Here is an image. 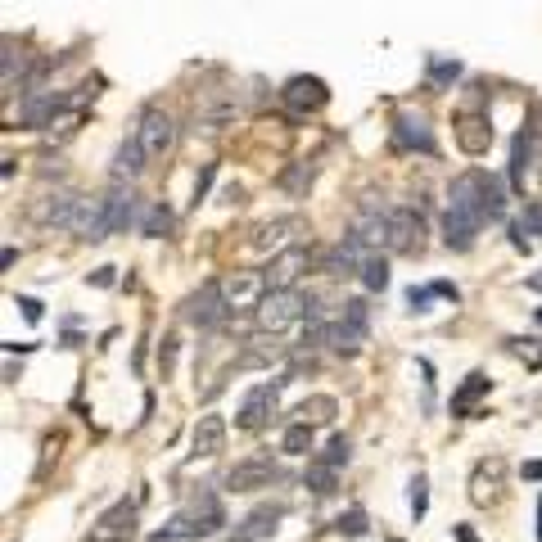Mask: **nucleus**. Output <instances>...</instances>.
I'll return each instance as SVG.
<instances>
[{"mask_svg":"<svg viewBox=\"0 0 542 542\" xmlns=\"http://www.w3.org/2000/svg\"><path fill=\"white\" fill-rule=\"evenodd\" d=\"M221 524H226V510H221L217 492H208V488H199V492L190 497V506H185L181 515H172V519H167V528H172L181 542L208 537V533H217Z\"/></svg>","mask_w":542,"mask_h":542,"instance_id":"nucleus-1","label":"nucleus"},{"mask_svg":"<svg viewBox=\"0 0 542 542\" xmlns=\"http://www.w3.org/2000/svg\"><path fill=\"white\" fill-rule=\"evenodd\" d=\"M308 308H312V294H303V290H271L253 317H257V330H262V335H281V330H285L290 321H299Z\"/></svg>","mask_w":542,"mask_h":542,"instance_id":"nucleus-2","label":"nucleus"},{"mask_svg":"<svg viewBox=\"0 0 542 542\" xmlns=\"http://www.w3.org/2000/svg\"><path fill=\"white\" fill-rule=\"evenodd\" d=\"M221 285V299H226V308L230 312H257L262 308V299H266V271H230L226 281H217Z\"/></svg>","mask_w":542,"mask_h":542,"instance_id":"nucleus-3","label":"nucleus"},{"mask_svg":"<svg viewBox=\"0 0 542 542\" xmlns=\"http://www.w3.org/2000/svg\"><path fill=\"white\" fill-rule=\"evenodd\" d=\"M136 140H140L145 158L158 163V158L172 154V145H176V122H172L163 109H145V113H140V127H136Z\"/></svg>","mask_w":542,"mask_h":542,"instance_id":"nucleus-4","label":"nucleus"},{"mask_svg":"<svg viewBox=\"0 0 542 542\" xmlns=\"http://www.w3.org/2000/svg\"><path fill=\"white\" fill-rule=\"evenodd\" d=\"M366 299H348L344 303V312L330 321V348L335 353H357L362 348V339H366Z\"/></svg>","mask_w":542,"mask_h":542,"instance_id":"nucleus-5","label":"nucleus"},{"mask_svg":"<svg viewBox=\"0 0 542 542\" xmlns=\"http://www.w3.org/2000/svg\"><path fill=\"white\" fill-rule=\"evenodd\" d=\"M181 317H185L190 326H199V330H217V326L230 317V308H226V299H221V285L208 281L199 294H190L185 308H181Z\"/></svg>","mask_w":542,"mask_h":542,"instance_id":"nucleus-6","label":"nucleus"},{"mask_svg":"<svg viewBox=\"0 0 542 542\" xmlns=\"http://www.w3.org/2000/svg\"><path fill=\"white\" fill-rule=\"evenodd\" d=\"M271 479H276V461L248 456V461H235L221 483H226V492H257V488H271Z\"/></svg>","mask_w":542,"mask_h":542,"instance_id":"nucleus-7","label":"nucleus"},{"mask_svg":"<svg viewBox=\"0 0 542 542\" xmlns=\"http://www.w3.org/2000/svg\"><path fill=\"white\" fill-rule=\"evenodd\" d=\"M281 384H290V380H271V384L248 389V398H244L239 411H235V425H239V429H262V425L271 420V411H276V393H281Z\"/></svg>","mask_w":542,"mask_h":542,"instance_id":"nucleus-8","label":"nucleus"},{"mask_svg":"<svg viewBox=\"0 0 542 542\" xmlns=\"http://www.w3.org/2000/svg\"><path fill=\"white\" fill-rule=\"evenodd\" d=\"M366 257H371V248H362L353 235H344L335 248L317 253V271H326V276H353V271H362Z\"/></svg>","mask_w":542,"mask_h":542,"instance_id":"nucleus-9","label":"nucleus"},{"mask_svg":"<svg viewBox=\"0 0 542 542\" xmlns=\"http://www.w3.org/2000/svg\"><path fill=\"white\" fill-rule=\"evenodd\" d=\"M281 100H285L294 113H317V109H326V100H330V86H326L321 77H308V73H299V77H290V82H285Z\"/></svg>","mask_w":542,"mask_h":542,"instance_id":"nucleus-10","label":"nucleus"},{"mask_svg":"<svg viewBox=\"0 0 542 542\" xmlns=\"http://www.w3.org/2000/svg\"><path fill=\"white\" fill-rule=\"evenodd\" d=\"M425 235V221H420V212L416 208H393L389 212V248L393 253H420V239Z\"/></svg>","mask_w":542,"mask_h":542,"instance_id":"nucleus-11","label":"nucleus"},{"mask_svg":"<svg viewBox=\"0 0 542 542\" xmlns=\"http://www.w3.org/2000/svg\"><path fill=\"white\" fill-rule=\"evenodd\" d=\"M136 537V501H113L100 524H95V542H131Z\"/></svg>","mask_w":542,"mask_h":542,"instance_id":"nucleus-12","label":"nucleus"},{"mask_svg":"<svg viewBox=\"0 0 542 542\" xmlns=\"http://www.w3.org/2000/svg\"><path fill=\"white\" fill-rule=\"evenodd\" d=\"M308 262H312V257H308L303 244L276 253V257H271V266H266V285H271V290H294V281L308 271Z\"/></svg>","mask_w":542,"mask_h":542,"instance_id":"nucleus-13","label":"nucleus"},{"mask_svg":"<svg viewBox=\"0 0 542 542\" xmlns=\"http://www.w3.org/2000/svg\"><path fill=\"white\" fill-rule=\"evenodd\" d=\"M393 145L398 149H420V154H434V131L425 122V113H398L393 118Z\"/></svg>","mask_w":542,"mask_h":542,"instance_id":"nucleus-14","label":"nucleus"},{"mask_svg":"<svg viewBox=\"0 0 542 542\" xmlns=\"http://www.w3.org/2000/svg\"><path fill=\"white\" fill-rule=\"evenodd\" d=\"M285 515V506H257V510H248L235 528H230V542H262V537H271L276 533V519Z\"/></svg>","mask_w":542,"mask_h":542,"instance_id":"nucleus-15","label":"nucleus"},{"mask_svg":"<svg viewBox=\"0 0 542 542\" xmlns=\"http://www.w3.org/2000/svg\"><path fill=\"white\" fill-rule=\"evenodd\" d=\"M77 239H91V244H100V239H109L113 230H109V212H104V194L100 199H82V208H77V217H73V226H68Z\"/></svg>","mask_w":542,"mask_h":542,"instance_id":"nucleus-16","label":"nucleus"},{"mask_svg":"<svg viewBox=\"0 0 542 542\" xmlns=\"http://www.w3.org/2000/svg\"><path fill=\"white\" fill-rule=\"evenodd\" d=\"M104 212H109V230H127L136 221V190L127 181H113L104 194Z\"/></svg>","mask_w":542,"mask_h":542,"instance_id":"nucleus-17","label":"nucleus"},{"mask_svg":"<svg viewBox=\"0 0 542 542\" xmlns=\"http://www.w3.org/2000/svg\"><path fill=\"white\" fill-rule=\"evenodd\" d=\"M77 208H82V199L73 190H55V194H46L37 203V221H46V226H73Z\"/></svg>","mask_w":542,"mask_h":542,"instance_id":"nucleus-18","label":"nucleus"},{"mask_svg":"<svg viewBox=\"0 0 542 542\" xmlns=\"http://www.w3.org/2000/svg\"><path fill=\"white\" fill-rule=\"evenodd\" d=\"M226 447V420L221 416H199V425H194V434H190V452L194 456H217Z\"/></svg>","mask_w":542,"mask_h":542,"instance_id":"nucleus-19","label":"nucleus"},{"mask_svg":"<svg viewBox=\"0 0 542 542\" xmlns=\"http://www.w3.org/2000/svg\"><path fill=\"white\" fill-rule=\"evenodd\" d=\"M290 230H299V217H276V221H266V226H257V235H253V248H271V253H285V248H294L290 244Z\"/></svg>","mask_w":542,"mask_h":542,"instance_id":"nucleus-20","label":"nucleus"},{"mask_svg":"<svg viewBox=\"0 0 542 542\" xmlns=\"http://www.w3.org/2000/svg\"><path fill=\"white\" fill-rule=\"evenodd\" d=\"M145 163H149V158H145L140 140H136V136H131V140H122V145H118V154H113V181H127V185H131V181L145 172Z\"/></svg>","mask_w":542,"mask_h":542,"instance_id":"nucleus-21","label":"nucleus"},{"mask_svg":"<svg viewBox=\"0 0 542 542\" xmlns=\"http://www.w3.org/2000/svg\"><path fill=\"white\" fill-rule=\"evenodd\" d=\"M501 474H506V461L501 456H488L474 465V479H470V497L474 501H488L497 488H501Z\"/></svg>","mask_w":542,"mask_h":542,"instance_id":"nucleus-22","label":"nucleus"},{"mask_svg":"<svg viewBox=\"0 0 542 542\" xmlns=\"http://www.w3.org/2000/svg\"><path fill=\"white\" fill-rule=\"evenodd\" d=\"M474 235H479V221H474V217L452 212V208L443 212V239H447V248H470Z\"/></svg>","mask_w":542,"mask_h":542,"instance_id":"nucleus-23","label":"nucleus"},{"mask_svg":"<svg viewBox=\"0 0 542 542\" xmlns=\"http://www.w3.org/2000/svg\"><path fill=\"white\" fill-rule=\"evenodd\" d=\"M456 140H461V149H465V154H483V149H488V140H492V131H488V122H483V118L465 113V118H461V127H456Z\"/></svg>","mask_w":542,"mask_h":542,"instance_id":"nucleus-24","label":"nucleus"},{"mask_svg":"<svg viewBox=\"0 0 542 542\" xmlns=\"http://www.w3.org/2000/svg\"><path fill=\"white\" fill-rule=\"evenodd\" d=\"M479 208H483V221H497V217L506 212V190H501V181L488 176V172H479Z\"/></svg>","mask_w":542,"mask_h":542,"instance_id":"nucleus-25","label":"nucleus"},{"mask_svg":"<svg viewBox=\"0 0 542 542\" xmlns=\"http://www.w3.org/2000/svg\"><path fill=\"white\" fill-rule=\"evenodd\" d=\"M479 393H488V380L474 371V375H465V384L452 393V416H470V407H474Z\"/></svg>","mask_w":542,"mask_h":542,"instance_id":"nucleus-26","label":"nucleus"},{"mask_svg":"<svg viewBox=\"0 0 542 542\" xmlns=\"http://www.w3.org/2000/svg\"><path fill=\"white\" fill-rule=\"evenodd\" d=\"M528 158H533V136H528V127H524V131L515 136V149H510V181H515V185H524Z\"/></svg>","mask_w":542,"mask_h":542,"instance_id":"nucleus-27","label":"nucleus"},{"mask_svg":"<svg viewBox=\"0 0 542 542\" xmlns=\"http://www.w3.org/2000/svg\"><path fill=\"white\" fill-rule=\"evenodd\" d=\"M335 483H339V470H335V465H326V461L317 456V461L308 465V488H312L317 497H330V492H335Z\"/></svg>","mask_w":542,"mask_h":542,"instance_id":"nucleus-28","label":"nucleus"},{"mask_svg":"<svg viewBox=\"0 0 542 542\" xmlns=\"http://www.w3.org/2000/svg\"><path fill=\"white\" fill-rule=\"evenodd\" d=\"M281 452H290V456H308L312 452V425H290L285 434H281Z\"/></svg>","mask_w":542,"mask_h":542,"instance_id":"nucleus-29","label":"nucleus"},{"mask_svg":"<svg viewBox=\"0 0 542 542\" xmlns=\"http://www.w3.org/2000/svg\"><path fill=\"white\" fill-rule=\"evenodd\" d=\"M299 420L303 425H326V420H335V398H308L303 407H299Z\"/></svg>","mask_w":542,"mask_h":542,"instance_id":"nucleus-30","label":"nucleus"},{"mask_svg":"<svg viewBox=\"0 0 542 542\" xmlns=\"http://www.w3.org/2000/svg\"><path fill=\"white\" fill-rule=\"evenodd\" d=\"M253 344H257V348H248V353H244V366H266L271 357H281V353H285V348L276 344V335H257Z\"/></svg>","mask_w":542,"mask_h":542,"instance_id":"nucleus-31","label":"nucleus"},{"mask_svg":"<svg viewBox=\"0 0 542 542\" xmlns=\"http://www.w3.org/2000/svg\"><path fill=\"white\" fill-rule=\"evenodd\" d=\"M362 285H366V290H384V285H389V262H384L380 253H371V257L362 262Z\"/></svg>","mask_w":542,"mask_h":542,"instance_id":"nucleus-32","label":"nucleus"},{"mask_svg":"<svg viewBox=\"0 0 542 542\" xmlns=\"http://www.w3.org/2000/svg\"><path fill=\"white\" fill-rule=\"evenodd\" d=\"M140 230H145L149 239H158V235H167V230H172V208H167V203H154V208L145 212V221H140Z\"/></svg>","mask_w":542,"mask_h":542,"instance_id":"nucleus-33","label":"nucleus"},{"mask_svg":"<svg viewBox=\"0 0 542 542\" xmlns=\"http://www.w3.org/2000/svg\"><path fill=\"white\" fill-rule=\"evenodd\" d=\"M312 176H317V167H312V163H294V167L281 176V185H285L290 194H303V190L312 185Z\"/></svg>","mask_w":542,"mask_h":542,"instance_id":"nucleus-34","label":"nucleus"},{"mask_svg":"<svg viewBox=\"0 0 542 542\" xmlns=\"http://www.w3.org/2000/svg\"><path fill=\"white\" fill-rule=\"evenodd\" d=\"M335 528H339L344 537H366V533H371V524H366V510H362V506H353L348 515H339V519H335Z\"/></svg>","mask_w":542,"mask_h":542,"instance_id":"nucleus-35","label":"nucleus"},{"mask_svg":"<svg viewBox=\"0 0 542 542\" xmlns=\"http://www.w3.org/2000/svg\"><path fill=\"white\" fill-rule=\"evenodd\" d=\"M348 452H353V443H348V438H344V434H335V438H330V443H326V452H321V461H326V465H335V470H339V465H348Z\"/></svg>","mask_w":542,"mask_h":542,"instance_id":"nucleus-36","label":"nucleus"},{"mask_svg":"<svg viewBox=\"0 0 542 542\" xmlns=\"http://www.w3.org/2000/svg\"><path fill=\"white\" fill-rule=\"evenodd\" d=\"M14 73L23 77V50H14V41H5V95H14Z\"/></svg>","mask_w":542,"mask_h":542,"instance_id":"nucleus-37","label":"nucleus"},{"mask_svg":"<svg viewBox=\"0 0 542 542\" xmlns=\"http://www.w3.org/2000/svg\"><path fill=\"white\" fill-rule=\"evenodd\" d=\"M519 226H524L528 235H537V239H542V199H528V203H524V217H519Z\"/></svg>","mask_w":542,"mask_h":542,"instance_id":"nucleus-38","label":"nucleus"},{"mask_svg":"<svg viewBox=\"0 0 542 542\" xmlns=\"http://www.w3.org/2000/svg\"><path fill=\"white\" fill-rule=\"evenodd\" d=\"M411 515L416 519L425 515V474H416V483H411Z\"/></svg>","mask_w":542,"mask_h":542,"instance_id":"nucleus-39","label":"nucleus"},{"mask_svg":"<svg viewBox=\"0 0 542 542\" xmlns=\"http://www.w3.org/2000/svg\"><path fill=\"white\" fill-rule=\"evenodd\" d=\"M461 77V64H438L434 59V82H456Z\"/></svg>","mask_w":542,"mask_h":542,"instance_id":"nucleus-40","label":"nucleus"},{"mask_svg":"<svg viewBox=\"0 0 542 542\" xmlns=\"http://www.w3.org/2000/svg\"><path fill=\"white\" fill-rule=\"evenodd\" d=\"M429 294H434V290H416V285H411V290H407V303H411L416 312H425V303H429Z\"/></svg>","mask_w":542,"mask_h":542,"instance_id":"nucleus-41","label":"nucleus"},{"mask_svg":"<svg viewBox=\"0 0 542 542\" xmlns=\"http://www.w3.org/2000/svg\"><path fill=\"white\" fill-rule=\"evenodd\" d=\"M19 308H23L28 321H41V303H37V299H19Z\"/></svg>","mask_w":542,"mask_h":542,"instance_id":"nucleus-42","label":"nucleus"},{"mask_svg":"<svg viewBox=\"0 0 542 542\" xmlns=\"http://www.w3.org/2000/svg\"><path fill=\"white\" fill-rule=\"evenodd\" d=\"M158 357H163V371H172V357H176V339H172V335L163 339V353H158Z\"/></svg>","mask_w":542,"mask_h":542,"instance_id":"nucleus-43","label":"nucleus"},{"mask_svg":"<svg viewBox=\"0 0 542 542\" xmlns=\"http://www.w3.org/2000/svg\"><path fill=\"white\" fill-rule=\"evenodd\" d=\"M524 479H533V483H542V461H524V470H519Z\"/></svg>","mask_w":542,"mask_h":542,"instance_id":"nucleus-44","label":"nucleus"},{"mask_svg":"<svg viewBox=\"0 0 542 542\" xmlns=\"http://www.w3.org/2000/svg\"><path fill=\"white\" fill-rule=\"evenodd\" d=\"M91 285H100V290H104V285H113V266H100L95 276H91Z\"/></svg>","mask_w":542,"mask_h":542,"instance_id":"nucleus-45","label":"nucleus"},{"mask_svg":"<svg viewBox=\"0 0 542 542\" xmlns=\"http://www.w3.org/2000/svg\"><path fill=\"white\" fill-rule=\"evenodd\" d=\"M429 290H434V294H443V299H452V303H456V285H447V281H434V285H429Z\"/></svg>","mask_w":542,"mask_h":542,"instance_id":"nucleus-46","label":"nucleus"},{"mask_svg":"<svg viewBox=\"0 0 542 542\" xmlns=\"http://www.w3.org/2000/svg\"><path fill=\"white\" fill-rule=\"evenodd\" d=\"M524 285H528V290H533V294H542V271H533V276H528V281H524Z\"/></svg>","mask_w":542,"mask_h":542,"instance_id":"nucleus-47","label":"nucleus"},{"mask_svg":"<svg viewBox=\"0 0 542 542\" xmlns=\"http://www.w3.org/2000/svg\"><path fill=\"white\" fill-rule=\"evenodd\" d=\"M456 542H479V537H474V533H470L465 524H456Z\"/></svg>","mask_w":542,"mask_h":542,"instance_id":"nucleus-48","label":"nucleus"},{"mask_svg":"<svg viewBox=\"0 0 542 542\" xmlns=\"http://www.w3.org/2000/svg\"><path fill=\"white\" fill-rule=\"evenodd\" d=\"M533 528H537V542H542V497H537V524Z\"/></svg>","mask_w":542,"mask_h":542,"instance_id":"nucleus-49","label":"nucleus"},{"mask_svg":"<svg viewBox=\"0 0 542 542\" xmlns=\"http://www.w3.org/2000/svg\"><path fill=\"white\" fill-rule=\"evenodd\" d=\"M537 326H542V308H537Z\"/></svg>","mask_w":542,"mask_h":542,"instance_id":"nucleus-50","label":"nucleus"}]
</instances>
